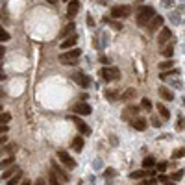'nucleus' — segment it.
Here are the masks:
<instances>
[{"instance_id": "f257e3e1", "label": "nucleus", "mask_w": 185, "mask_h": 185, "mask_svg": "<svg viewBox=\"0 0 185 185\" xmlns=\"http://www.w3.org/2000/svg\"><path fill=\"white\" fill-rule=\"evenodd\" d=\"M156 15V9L152 6H141L137 9V17H135V22L139 26H148V22L152 21V17Z\"/></svg>"}, {"instance_id": "f03ea898", "label": "nucleus", "mask_w": 185, "mask_h": 185, "mask_svg": "<svg viewBox=\"0 0 185 185\" xmlns=\"http://www.w3.org/2000/svg\"><path fill=\"white\" fill-rule=\"evenodd\" d=\"M80 56H82V52H80V48H74V50H69V52H65L59 56V63L63 65H76L78 59H80Z\"/></svg>"}, {"instance_id": "7ed1b4c3", "label": "nucleus", "mask_w": 185, "mask_h": 185, "mask_svg": "<svg viewBox=\"0 0 185 185\" xmlns=\"http://www.w3.org/2000/svg\"><path fill=\"white\" fill-rule=\"evenodd\" d=\"M131 15V8L130 6H115L111 9V17L113 19H126Z\"/></svg>"}, {"instance_id": "20e7f679", "label": "nucleus", "mask_w": 185, "mask_h": 185, "mask_svg": "<svg viewBox=\"0 0 185 185\" xmlns=\"http://www.w3.org/2000/svg\"><path fill=\"white\" fill-rule=\"evenodd\" d=\"M102 78L105 82H113V80H119L121 78V72L117 67H104L102 69Z\"/></svg>"}, {"instance_id": "39448f33", "label": "nucleus", "mask_w": 185, "mask_h": 185, "mask_svg": "<svg viewBox=\"0 0 185 185\" xmlns=\"http://www.w3.org/2000/svg\"><path fill=\"white\" fill-rule=\"evenodd\" d=\"M58 159H59L67 168H74V167H76V161H74V159L65 152V150H58Z\"/></svg>"}, {"instance_id": "423d86ee", "label": "nucleus", "mask_w": 185, "mask_h": 185, "mask_svg": "<svg viewBox=\"0 0 185 185\" xmlns=\"http://www.w3.org/2000/svg\"><path fill=\"white\" fill-rule=\"evenodd\" d=\"M76 82H78V85L80 87H83V89H87V87H91V83H93V80L87 76V74H83V72H76L74 76H72Z\"/></svg>"}, {"instance_id": "0eeeda50", "label": "nucleus", "mask_w": 185, "mask_h": 185, "mask_svg": "<svg viewBox=\"0 0 185 185\" xmlns=\"http://www.w3.org/2000/svg\"><path fill=\"white\" fill-rule=\"evenodd\" d=\"M161 26H163V17H161V15H154L152 21L148 22V30H150V32H157Z\"/></svg>"}, {"instance_id": "6e6552de", "label": "nucleus", "mask_w": 185, "mask_h": 185, "mask_svg": "<svg viewBox=\"0 0 185 185\" xmlns=\"http://www.w3.org/2000/svg\"><path fill=\"white\" fill-rule=\"evenodd\" d=\"M74 113H78V115H91V105L87 102H78L74 105Z\"/></svg>"}, {"instance_id": "1a4fd4ad", "label": "nucleus", "mask_w": 185, "mask_h": 185, "mask_svg": "<svg viewBox=\"0 0 185 185\" xmlns=\"http://www.w3.org/2000/svg\"><path fill=\"white\" fill-rule=\"evenodd\" d=\"M78 9H80V2H78V0H69V8H67V15H69V19L76 17Z\"/></svg>"}, {"instance_id": "9d476101", "label": "nucleus", "mask_w": 185, "mask_h": 185, "mask_svg": "<svg viewBox=\"0 0 185 185\" xmlns=\"http://www.w3.org/2000/svg\"><path fill=\"white\" fill-rule=\"evenodd\" d=\"M19 170H21V168H19L17 165H11V167H8V168L4 170V174L0 176V182H8V180H9V178H11L13 174H17Z\"/></svg>"}, {"instance_id": "9b49d317", "label": "nucleus", "mask_w": 185, "mask_h": 185, "mask_svg": "<svg viewBox=\"0 0 185 185\" xmlns=\"http://www.w3.org/2000/svg\"><path fill=\"white\" fill-rule=\"evenodd\" d=\"M76 41H78V33L74 32L72 35L65 37V41H61V48H63V50H67V48H72V46L76 44Z\"/></svg>"}, {"instance_id": "f8f14e48", "label": "nucleus", "mask_w": 185, "mask_h": 185, "mask_svg": "<svg viewBox=\"0 0 185 185\" xmlns=\"http://www.w3.org/2000/svg\"><path fill=\"white\" fill-rule=\"evenodd\" d=\"M157 93H159V96H161L163 100H167V102H172V100H174V93H172L168 87H165V85L159 87V91H157Z\"/></svg>"}, {"instance_id": "ddd939ff", "label": "nucleus", "mask_w": 185, "mask_h": 185, "mask_svg": "<svg viewBox=\"0 0 185 185\" xmlns=\"http://www.w3.org/2000/svg\"><path fill=\"white\" fill-rule=\"evenodd\" d=\"M72 121L76 122V126H78V130L82 131L83 135H89V133H91V128H89L87 124L83 122V121H82V119H80V117H72Z\"/></svg>"}, {"instance_id": "4468645a", "label": "nucleus", "mask_w": 185, "mask_h": 185, "mask_svg": "<svg viewBox=\"0 0 185 185\" xmlns=\"http://www.w3.org/2000/svg\"><path fill=\"white\" fill-rule=\"evenodd\" d=\"M170 35H172V33H170V30H168V28H163V30L159 32V37H157V43H159V46H161V48L165 46V43L168 41V39H170Z\"/></svg>"}, {"instance_id": "2eb2a0df", "label": "nucleus", "mask_w": 185, "mask_h": 185, "mask_svg": "<svg viewBox=\"0 0 185 185\" xmlns=\"http://www.w3.org/2000/svg\"><path fill=\"white\" fill-rule=\"evenodd\" d=\"M17 148H19V146H17V144H8V146H4V144H2V146H0V157H2V156H13V152H15V150H17Z\"/></svg>"}, {"instance_id": "dca6fc26", "label": "nucleus", "mask_w": 185, "mask_h": 185, "mask_svg": "<svg viewBox=\"0 0 185 185\" xmlns=\"http://www.w3.org/2000/svg\"><path fill=\"white\" fill-rule=\"evenodd\" d=\"M130 122H131V126H133L137 131H143V130H146V121H144V119H141V117H135V119H131Z\"/></svg>"}, {"instance_id": "f3484780", "label": "nucleus", "mask_w": 185, "mask_h": 185, "mask_svg": "<svg viewBox=\"0 0 185 185\" xmlns=\"http://www.w3.org/2000/svg\"><path fill=\"white\" fill-rule=\"evenodd\" d=\"M52 170L56 172V176H58V178H59L61 182H69V176H67V174L63 172L61 168H59V165L56 163V161H52Z\"/></svg>"}, {"instance_id": "a211bd4d", "label": "nucleus", "mask_w": 185, "mask_h": 185, "mask_svg": "<svg viewBox=\"0 0 185 185\" xmlns=\"http://www.w3.org/2000/svg\"><path fill=\"white\" fill-rule=\"evenodd\" d=\"M137 113H139V107H128L122 113V119L124 121H131V117H137Z\"/></svg>"}, {"instance_id": "6ab92c4d", "label": "nucleus", "mask_w": 185, "mask_h": 185, "mask_svg": "<svg viewBox=\"0 0 185 185\" xmlns=\"http://www.w3.org/2000/svg\"><path fill=\"white\" fill-rule=\"evenodd\" d=\"M135 96H137V91L130 87V89H126V91L122 93V96H121V100H124V102H128V100H131V98H135Z\"/></svg>"}, {"instance_id": "aec40b11", "label": "nucleus", "mask_w": 185, "mask_h": 185, "mask_svg": "<svg viewBox=\"0 0 185 185\" xmlns=\"http://www.w3.org/2000/svg\"><path fill=\"white\" fill-rule=\"evenodd\" d=\"M83 137H74V139H72V150H74V152H82L83 150Z\"/></svg>"}, {"instance_id": "412c9836", "label": "nucleus", "mask_w": 185, "mask_h": 185, "mask_svg": "<svg viewBox=\"0 0 185 185\" xmlns=\"http://www.w3.org/2000/svg\"><path fill=\"white\" fill-rule=\"evenodd\" d=\"M156 109L159 111L161 119H165V121H168V119H170V111H168V109L165 107V104H157V105H156Z\"/></svg>"}, {"instance_id": "4be33fe9", "label": "nucleus", "mask_w": 185, "mask_h": 185, "mask_svg": "<svg viewBox=\"0 0 185 185\" xmlns=\"http://www.w3.org/2000/svg\"><path fill=\"white\" fill-rule=\"evenodd\" d=\"M156 163H157V161H156V157H154V156H146V157L143 159V167H144V168H154Z\"/></svg>"}, {"instance_id": "5701e85b", "label": "nucleus", "mask_w": 185, "mask_h": 185, "mask_svg": "<svg viewBox=\"0 0 185 185\" xmlns=\"http://www.w3.org/2000/svg\"><path fill=\"white\" fill-rule=\"evenodd\" d=\"M21 180H22V170H19V172H17V174H13V176H11L6 183H8V185H19V182H21Z\"/></svg>"}, {"instance_id": "b1692460", "label": "nucleus", "mask_w": 185, "mask_h": 185, "mask_svg": "<svg viewBox=\"0 0 185 185\" xmlns=\"http://www.w3.org/2000/svg\"><path fill=\"white\" fill-rule=\"evenodd\" d=\"M13 161H15V157H13V156H8L4 161H0V170H4V168L11 167V165H13Z\"/></svg>"}, {"instance_id": "393cba45", "label": "nucleus", "mask_w": 185, "mask_h": 185, "mask_svg": "<svg viewBox=\"0 0 185 185\" xmlns=\"http://www.w3.org/2000/svg\"><path fill=\"white\" fill-rule=\"evenodd\" d=\"M146 174H148L146 170H133V172L130 174V178H131V180H143Z\"/></svg>"}, {"instance_id": "a878e982", "label": "nucleus", "mask_w": 185, "mask_h": 185, "mask_svg": "<svg viewBox=\"0 0 185 185\" xmlns=\"http://www.w3.org/2000/svg\"><path fill=\"white\" fill-rule=\"evenodd\" d=\"M74 22H69L67 26H65V30H63V37H69V35H72L74 33Z\"/></svg>"}, {"instance_id": "bb28decb", "label": "nucleus", "mask_w": 185, "mask_h": 185, "mask_svg": "<svg viewBox=\"0 0 185 185\" xmlns=\"http://www.w3.org/2000/svg\"><path fill=\"white\" fill-rule=\"evenodd\" d=\"M105 98H107L109 102H117V100H121L119 93H115V91H105Z\"/></svg>"}, {"instance_id": "cd10ccee", "label": "nucleus", "mask_w": 185, "mask_h": 185, "mask_svg": "<svg viewBox=\"0 0 185 185\" xmlns=\"http://www.w3.org/2000/svg\"><path fill=\"white\" fill-rule=\"evenodd\" d=\"M115 176H117V170H115V168H111V167L104 168V178H105V180H111V178H115Z\"/></svg>"}, {"instance_id": "c85d7f7f", "label": "nucleus", "mask_w": 185, "mask_h": 185, "mask_svg": "<svg viewBox=\"0 0 185 185\" xmlns=\"http://www.w3.org/2000/svg\"><path fill=\"white\" fill-rule=\"evenodd\" d=\"M48 185H61V182L58 180V176H56L54 170H52V174H48Z\"/></svg>"}, {"instance_id": "c756f323", "label": "nucleus", "mask_w": 185, "mask_h": 185, "mask_svg": "<svg viewBox=\"0 0 185 185\" xmlns=\"http://www.w3.org/2000/svg\"><path fill=\"white\" fill-rule=\"evenodd\" d=\"M174 67V61L172 59H165V61L159 63V70H165V69H172Z\"/></svg>"}, {"instance_id": "7c9ffc66", "label": "nucleus", "mask_w": 185, "mask_h": 185, "mask_svg": "<svg viewBox=\"0 0 185 185\" xmlns=\"http://www.w3.org/2000/svg\"><path fill=\"white\" fill-rule=\"evenodd\" d=\"M9 39H11V35L4 28H0V43H6V41H9Z\"/></svg>"}, {"instance_id": "2f4dec72", "label": "nucleus", "mask_w": 185, "mask_h": 185, "mask_svg": "<svg viewBox=\"0 0 185 185\" xmlns=\"http://www.w3.org/2000/svg\"><path fill=\"white\" fill-rule=\"evenodd\" d=\"M161 52H163L165 58H170L172 52H174V48H172V44H168V46H163V48H161Z\"/></svg>"}, {"instance_id": "473e14b6", "label": "nucleus", "mask_w": 185, "mask_h": 185, "mask_svg": "<svg viewBox=\"0 0 185 185\" xmlns=\"http://www.w3.org/2000/svg\"><path fill=\"white\" fill-rule=\"evenodd\" d=\"M104 22H105V24H111V26H113L115 30H121V28H122V24H121V22H117V21H111V19H107V17L104 19Z\"/></svg>"}, {"instance_id": "72a5a7b5", "label": "nucleus", "mask_w": 185, "mask_h": 185, "mask_svg": "<svg viewBox=\"0 0 185 185\" xmlns=\"http://www.w3.org/2000/svg\"><path fill=\"white\" fill-rule=\"evenodd\" d=\"M9 121H11V115H9V113H2V111H0V124H8Z\"/></svg>"}, {"instance_id": "f704fd0d", "label": "nucleus", "mask_w": 185, "mask_h": 185, "mask_svg": "<svg viewBox=\"0 0 185 185\" xmlns=\"http://www.w3.org/2000/svg\"><path fill=\"white\" fill-rule=\"evenodd\" d=\"M182 178H183V170H176V172L170 176V180H172V182H178V180H182Z\"/></svg>"}, {"instance_id": "c9c22d12", "label": "nucleus", "mask_w": 185, "mask_h": 185, "mask_svg": "<svg viewBox=\"0 0 185 185\" xmlns=\"http://www.w3.org/2000/svg\"><path fill=\"white\" fill-rule=\"evenodd\" d=\"M141 105H143V109H146V111H152V102H150L148 98H143Z\"/></svg>"}, {"instance_id": "e433bc0d", "label": "nucleus", "mask_w": 185, "mask_h": 185, "mask_svg": "<svg viewBox=\"0 0 185 185\" xmlns=\"http://www.w3.org/2000/svg\"><path fill=\"white\" fill-rule=\"evenodd\" d=\"M176 128H178V130H185V117H183V115H180V119H178V124H176Z\"/></svg>"}, {"instance_id": "4c0bfd02", "label": "nucleus", "mask_w": 185, "mask_h": 185, "mask_svg": "<svg viewBox=\"0 0 185 185\" xmlns=\"http://www.w3.org/2000/svg\"><path fill=\"white\" fill-rule=\"evenodd\" d=\"M156 167H157V172L161 174V172L167 170V167H168V165H167V161H161V163H156Z\"/></svg>"}, {"instance_id": "58836bf2", "label": "nucleus", "mask_w": 185, "mask_h": 185, "mask_svg": "<svg viewBox=\"0 0 185 185\" xmlns=\"http://www.w3.org/2000/svg\"><path fill=\"white\" fill-rule=\"evenodd\" d=\"M102 167H104V161H102V159H95V161H93V168H95V170H100Z\"/></svg>"}, {"instance_id": "ea45409f", "label": "nucleus", "mask_w": 185, "mask_h": 185, "mask_svg": "<svg viewBox=\"0 0 185 185\" xmlns=\"http://www.w3.org/2000/svg\"><path fill=\"white\" fill-rule=\"evenodd\" d=\"M150 122H152V126H156V128H159V126H161V119H157L156 115H152V119H150Z\"/></svg>"}, {"instance_id": "a19ab883", "label": "nucleus", "mask_w": 185, "mask_h": 185, "mask_svg": "<svg viewBox=\"0 0 185 185\" xmlns=\"http://www.w3.org/2000/svg\"><path fill=\"white\" fill-rule=\"evenodd\" d=\"M161 6H163V8H172L174 2H172V0H161Z\"/></svg>"}, {"instance_id": "79ce46f5", "label": "nucleus", "mask_w": 185, "mask_h": 185, "mask_svg": "<svg viewBox=\"0 0 185 185\" xmlns=\"http://www.w3.org/2000/svg\"><path fill=\"white\" fill-rule=\"evenodd\" d=\"M100 63H104V65H109V63H111V58H107V56H100Z\"/></svg>"}, {"instance_id": "37998d69", "label": "nucleus", "mask_w": 185, "mask_h": 185, "mask_svg": "<svg viewBox=\"0 0 185 185\" xmlns=\"http://www.w3.org/2000/svg\"><path fill=\"white\" fill-rule=\"evenodd\" d=\"M8 130H9L8 124H0V135H2V133H8Z\"/></svg>"}, {"instance_id": "c03bdc74", "label": "nucleus", "mask_w": 185, "mask_h": 185, "mask_svg": "<svg viewBox=\"0 0 185 185\" xmlns=\"http://www.w3.org/2000/svg\"><path fill=\"white\" fill-rule=\"evenodd\" d=\"M8 143V135H6V133H2V135H0V146H2V144H6Z\"/></svg>"}, {"instance_id": "a18cd8bd", "label": "nucleus", "mask_w": 185, "mask_h": 185, "mask_svg": "<svg viewBox=\"0 0 185 185\" xmlns=\"http://www.w3.org/2000/svg\"><path fill=\"white\" fill-rule=\"evenodd\" d=\"M170 19H172V22H174V24H178V22H180V17H178L176 13H172V15H170Z\"/></svg>"}, {"instance_id": "49530a36", "label": "nucleus", "mask_w": 185, "mask_h": 185, "mask_svg": "<svg viewBox=\"0 0 185 185\" xmlns=\"http://www.w3.org/2000/svg\"><path fill=\"white\" fill-rule=\"evenodd\" d=\"M183 154H185L183 148H182V150H176V152H174V157H180V156H183Z\"/></svg>"}, {"instance_id": "de8ad7c7", "label": "nucleus", "mask_w": 185, "mask_h": 185, "mask_svg": "<svg viewBox=\"0 0 185 185\" xmlns=\"http://www.w3.org/2000/svg\"><path fill=\"white\" fill-rule=\"evenodd\" d=\"M87 24H89V26H91V28H93V26H95V19H93V17H91V15H89V17H87Z\"/></svg>"}, {"instance_id": "09e8293b", "label": "nucleus", "mask_w": 185, "mask_h": 185, "mask_svg": "<svg viewBox=\"0 0 185 185\" xmlns=\"http://www.w3.org/2000/svg\"><path fill=\"white\" fill-rule=\"evenodd\" d=\"M6 56V48H4V44H0V59Z\"/></svg>"}, {"instance_id": "8fccbe9b", "label": "nucleus", "mask_w": 185, "mask_h": 185, "mask_svg": "<svg viewBox=\"0 0 185 185\" xmlns=\"http://www.w3.org/2000/svg\"><path fill=\"white\" fill-rule=\"evenodd\" d=\"M95 182H96V180H95V176H89V178H87V183H89V185H95Z\"/></svg>"}, {"instance_id": "3c124183", "label": "nucleus", "mask_w": 185, "mask_h": 185, "mask_svg": "<svg viewBox=\"0 0 185 185\" xmlns=\"http://www.w3.org/2000/svg\"><path fill=\"white\" fill-rule=\"evenodd\" d=\"M139 185H154V180H152V182H148V180H143V182H141Z\"/></svg>"}, {"instance_id": "603ef678", "label": "nucleus", "mask_w": 185, "mask_h": 185, "mask_svg": "<svg viewBox=\"0 0 185 185\" xmlns=\"http://www.w3.org/2000/svg\"><path fill=\"white\" fill-rule=\"evenodd\" d=\"M167 180H170V178H168V176H159V182H161V183H165Z\"/></svg>"}, {"instance_id": "864d4df0", "label": "nucleus", "mask_w": 185, "mask_h": 185, "mask_svg": "<svg viewBox=\"0 0 185 185\" xmlns=\"http://www.w3.org/2000/svg\"><path fill=\"white\" fill-rule=\"evenodd\" d=\"M0 80H6V72H4L2 69H0Z\"/></svg>"}, {"instance_id": "5fc2aeb1", "label": "nucleus", "mask_w": 185, "mask_h": 185, "mask_svg": "<svg viewBox=\"0 0 185 185\" xmlns=\"http://www.w3.org/2000/svg\"><path fill=\"white\" fill-rule=\"evenodd\" d=\"M35 185H46V182H44V180H37V182H35Z\"/></svg>"}, {"instance_id": "6e6d98bb", "label": "nucleus", "mask_w": 185, "mask_h": 185, "mask_svg": "<svg viewBox=\"0 0 185 185\" xmlns=\"http://www.w3.org/2000/svg\"><path fill=\"white\" fill-rule=\"evenodd\" d=\"M163 185H176V183H174V182H172V180H167V182H165Z\"/></svg>"}, {"instance_id": "4d7b16f0", "label": "nucleus", "mask_w": 185, "mask_h": 185, "mask_svg": "<svg viewBox=\"0 0 185 185\" xmlns=\"http://www.w3.org/2000/svg\"><path fill=\"white\" fill-rule=\"evenodd\" d=\"M96 2H98V4H107L109 0H96Z\"/></svg>"}, {"instance_id": "13d9d810", "label": "nucleus", "mask_w": 185, "mask_h": 185, "mask_svg": "<svg viewBox=\"0 0 185 185\" xmlns=\"http://www.w3.org/2000/svg\"><path fill=\"white\" fill-rule=\"evenodd\" d=\"M21 185H32V183H30V182H28V180H24V182H22Z\"/></svg>"}, {"instance_id": "bf43d9fd", "label": "nucleus", "mask_w": 185, "mask_h": 185, "mask_svg": "<svg viewBox=\"0 0 185 185\" xmlns=\"http://www.w3.org/2000/svg\"><path fill=\"white\" fill-rule=\"evenodd\" d=\"M2 95H4V93H2V89H0V98H2Z\"/></svg>"}, {"instance_id": "052dcab7", "label": "nucleus", "mask_w": 185, "mask_h": 185, "mask_svg": "<svg viewBox=\"0 0 185 185\" xmlns=\"http://www.w3.org/2000/svg\"><path fill=\"white\" fill-rule=\"evenodd\" d=\"M0 111H2V104H0Z\"/></svg>"}, {"instance_id": "680f3d73", "label": "nucleus", "mask_w": 185, "mask_h": 185, "mask_svg": "<svg viewBox=\"0 0 185 185\" xmlns=\"http://www.w3.org/2000/svg\"><path fill=\"white\" fill-rule=\"evenodd\" d=\"M63 2H69V0H63Z\"/></svg>"}, {"instance_id": "e2e57ef3", "label": "nucleus", "mask_w": 185, "mask_h": 185, "mask_svg": "<svg viewBox=\"0 0 185 185\" xmlns=\"http://www.w3.org/2000/svg\"><path fill=\"white\" fill-rule=\"evenodd\" d=\"M183 104H185V98H183Z\"/></svg>"}]
</instances>
